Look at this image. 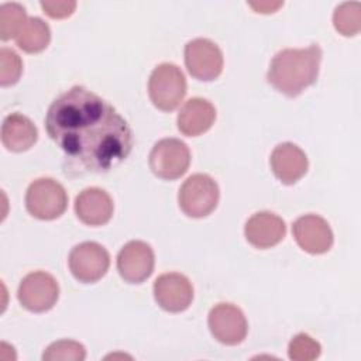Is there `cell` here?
I'll return each mask as SVG.
<instances>
[{
	"instance_id": "9c48e42d",
	"label": "cell",
	"mask_w": 361,
	"mask_h": 361,
	"mask_svg": "<svg viewBox=\"0 0 361 361\" xmlns=\"http://www.w3.org/2000/svg\"><path fill=\"white\" fill-rule=\"evenodd\" d=\"M185 63L189 73L199 80H213L223 69L220 48L206 38H196L185 47Z\"/></svg>"
},
{
	"instance_id": "ac0fdd59",
	"label": "cell",
	"mask_w": 361,
	"mask_h": 361,
	"mask_svg": "<svg viewBox=\"0 0 361 361\" xmlns=\"http://www.w3.org/2000/svg\"><path fill=\"white\" fill-rule=\"evenodd\" d=\"M37 128L30 118L14 113L4 118L1 126L3 145L14 152H21L34 145L37 141Z\"/></svg>"
},
{
	"instance_id": "ba28073f",
	"label": "cell",
	"mask_w": 361,
	"mask_h": 361,
	"mask_svg": "<svg viewBox=\"0 0 361 361\" xmlns=\"http://www.w3.org/2000/svg\"><path fill=\"white\" fill-rule=\"evenodd\" d=\"M59 288L52 275L38 271L28 274L18 286L20 303L31 312H47L58 300Z\"/></svg>"
},
{
	"instance_id": "44dd1931",
	"label": "cell",
	"mask_w": 361,
	"mask_h": 361,
	"mask_svg": "<svg viewBox=\"0 0 361 361\" xmlns=\"http://www.w3.org/2000/svg\"><path fill=\"white\" fill-rule=\"evenodd\" d=\"M25 10L18 3H6L0 7V38L7 41L17 37L27 21Z\"/></svg>"
},
{
	"instance_id": "2e32d148",
	"label": "cell",
	"mask_w": 361,
	"mask_h": 361,
	"mask_svg": "<svg viewBox=\"0 0 361 361\" xmlns=\"http://www.w3.org/2000/svg\"><path fill=\"white\" fill-rule=\"evenodd\" d=\"M271 166L275 176L286 185L299 180L307 171L306 154L295 144L283 142L271 154Z\"/></svg>"
},
{
	"instance_id": "7a4b0ae2",
	"label": "cell",
	"mask_w": 361,
	"mask_h": 361,
	"mask_svg": "<svg viewBox=\"0 0 361 361\" xmlns=\"http://www.w3.org/2000/svg\"><path fill=\"white\" fill-rule=\"evenodd\" d=\"M320 61L322 49L317 44L303 49H282L271 61L267 79L278 92L298 96L316 82Z\"/></svg>"
},
{
	"instance_id": "5bb4252c",
	"label": "cell",
	"mask_w": 361,
	"mask_h": 361,
	"mask_svg": "<svg viewBox=\"0 0 361 361\" xmlns=\"http://www.w3.org/2000/svg\"><path fill=\"white\" fill-rule=\"evenodd\" d=\"M75 212L82 223L87 226H102L113 216V200L103 189L87 188L78 195Z\"/></svg>"
},
{
	"instance_id": "3957f363",
	"label": "cell",
	"mask_w": 361,
	"mask_h": 361,
	"mask_svg": "<svg viewBox=\"0 0 361 361\" xmlns=\"http://www.w3.org/2000/svg\"><path fill=\"white\" fill-rule=\"evenodd\" d=\"M148 93L155 107L171 111L179 106L186 93V79L173 63L158 65L148 82Z\"/></svg>"
},
{
	"instance_id": "6da1fadb",
	"label": "cell",
	"mask_w": 361,
	"mask_h": 361,
	"mask_svg": "<svg viewBox=\"0 0 361 361\" xmlns=\"http://www.w3.org/2000/svg\"><path fill=\"white\" fill-rule=\"evenodd\" d=\"M45 128L66 158L85 172H107L130 154L133 135L116 109L83 86L59 94L49 106Z\"/></svg>"
},
{
	"instance_id": "9a60e30c",
	"label": "cell",
	"mask_w": 361,
	"mask_h": 361,
	"mask_svg": "<svg viewBox=\"0 0 361 361\" xmlns=\"http://www.w3.org/2000/svg\"><path fill=\"white\" fill-rule=\"evenodd\" d=\"M245 238L257 248H269L278 244L286 233L285 221L271 212H259L245 223Z\"/></svg>"
},
{
	"instance_id": "8992f818",
	"label": "cell",
	"mask_w": 361,
	"mask_h": 361,
	"mask_svg": "<svg viewBox=\"0 0 361 361\" xmlns=\"http://www.w3.org/2000/svg\"><path fill=\"white\" fill-rule=\"evenodd\" d=\"M190 152L188 145L176 138L158 141L149 154V168L161 179L180 178L189 168Z\"/></svg>"
},
{
	"instance_id": "7c38bea8",
	"label": "cell",
	"mask_w": 361,
	"mask_h": 361,
	"mask_svg": "<svg viewBox=\"0 0 361 361\" xmlns=\"http://www.w3.org/2000/svg\"><path fill=\"white\" fill-rule=\"evenodd\" d=\"M117 269L121 278L130 283L145 281L154 269L152 248L144 241L127 243L117 255Z\"/></svg>"
},
{
	"instance_id": "603a6c76",
	"label": "cell",
	"mask_w": 361,
	"mask_h": 361,
	"mask_svg": "<svg viewBox=\"0 0 361 361\" xmlns=\"http://www.w3.org/2000/svg\"><path fill=\"white\" fill-rule=\"evenodd\" d=\"M23 62L10 48L0 49V83L1 86L14 85L21 75Z\"/></svg>"
},
{
	"instance_id": "e0dca14e",
	"label": "cell",
	"mask_w": 361,
	"mask_h": 361,
	"mask_svg": "<svg viewBox=\"0 0 361 361\" xmlns=\"http://www.w3.org/2000/svg\"><path fill=\"white\" fill-rule=\"evenodd\" d=\"M216 118L214 106L200 97L188 100L178 114V128L188 137H196L207 131Z\"/></svg>"
},
{
	"instance_id": "5b68a950",
	"label": "cell",
	"mask_w": 361,
	"mask_h": 361,
	"mask_svg": "<svg viewBox=\"0 0 361 361\" xmlns=\"http://www.w3.org/2000/svg\"><path fill=\"white\" fill-rule=\"evenodd\" d=\"M66 203L68 196L63 186L51 178L34 180L25 195L27 210L41 220L59 217L65 212Z\"/></svg>"
},
{
	"instance_id": "d6986e66",
	"label": "cell",
	"mask_w": 361,
	"mask_h": 361,
	"mask_svg": "<svg viewBox=\"0 0 361 361\" xmlns=\"http://www.w3.org/2000/svg\"><path fill=\"white\" fill-rule=\"evenodd\" d=\"M51 39V31L47 23L38 17H31L25 21L24 27L16 37L17 45L30 54L39 52L47 48Z\"/></svg>"
},
{
	"instance_id": "d4e9b609",
	"label": "cell",
	"mask_w": 361,
	"mask_h": 361,
	"mask_svg": "<svg viewBox=\"0 0 361 361\" xmlns=\"http://www.w3.org/2000/svg\"><path fill=\"white\" fill-rule=\"evenodd\" d=\"M44 13L52 18H63L73 13L76 3L75 1H41Z\"/></svg>"
},
{
	"instance_id": "52a82bcc",
	"label": "cell",
	"mask_w": 361,
	"mask_h": 361,
	"mask_svg": "<svg viewBox=\"0 0 361 361\" xmlns=\"http://www.w3.org/2000/svg\"><path fill=\"white\" fill-rule=\"evenodd\" d=\"M110 257L104 247L86 241L72 248L69 254V269L72 275L85 283L99 281L107 272Z\"/></svg>"
},
{
	"instance_id": "8fae6325",
	"label": "cell",
	"mask_w": 361,
	"mask_h": 361,
	"mask_svg": "<svg viewBox=\"0 0 361 361\" xmlns=\"http://www.w3.org/2000/svg\"><path fill=\"white\" fill-rule=\"evenodd\" d=\"M154 296L164 310L178 313L192 303L193 288L182 274H162L154 282Z\"/></svg>"
},
{
	"instance_id": "7402d4cb",
	"label": "cell",
	"mask_w": 361,
	"mask_h": 361,
	"mask_svg": "<svg viewBox=\"0 0 361 361\" xmlns=\"http://www.w3.org/2000/svg\"><path fill=\"white\" fill-rule=\"evenodd\" d=\"M86 357L85 347L78 341L72 340H61L52 343L44 353L42 360L45 361H82Z\"/></svg>"
},
{
	"instance_id": "30bf717a",
	"label": "cell",
	"mask_w": 361,
	"mask_h": 361,
	"mask_svg": "<svg viewBox=\"0 0 361 361\" xmlns=\"http://www.w3.org/2000/svg\"><path fill=\"white\" fill-rule=\"evenodd\" d=\"M209 327L214 338L227 345H235L247 336V320L231 303H219L210 310Z\"/></svg>"
},
{
	"instance_id": "ffe728a7",
	"label": "cell",
	"mask_w": 361,
	"mask_h": 361,
	"mask_svg": "<svg viewBox=\"0 0 361 361\" xmlns=\"http://www.w3.org/2000/svg\"><path fill=\"white\" fill-rule=\"evenodd\" d=\"M333 23L340 34L355 35L361 30V4L358 1L340 4L334 11Z\"/></svg>"
},
{
	"instance_id": "4fadbf2b",
	"label": "cell",
	"mask_w": 361,
	"mask_h": 361,
	"mask_svg": "<svg viewBox=\"0 0 361 361\" xmlns=\"http://www.w3.org/2000/svg\"><path fill=\"white\" fill-rule=\"evenodd\" d=\"M293 235L299 247L310 254H323L333 244V233L327 221L316 214L299 217L293 224Z\"/></svg>"
},
{
	"instance_id": "484cf974",
	"label": "cell",
	"mask_w": 361,
	"mask_h": 361,
	"mask_svg": "<svg viewBox=\"0 0 361 361\" xmlns=\"http://www.w3.org/2000/svg\"><path fill=\"white\" fill-rule=\"evenodd\" d=\"M250 6L258 13H274L278 7L282 6L281 1L271 3V1H259V3H250Z\"/></svg>"
},
{
	"instance_id": "277c9868",
	"label": "cell",
	"mask_w": 361,
	"mask_h": 361,
	"mask_svg": "<svg viewBox=\"0 0 361 361\" xmlns=\"http://www.w3.org/2000/svg\"><path fill=\"white\" fill-rule=\"evenodd\" d=\"M178 200L180 209L189 217H204L217 206V183L206 173H195L189 176L180 186Z\"/></svg>"
},
{
	"instance_id": "cb8c5ba5",
	"label": "cell",
	"mask_w": 361,
	"mask_h": 361,
	"mask_svg": "<svg viewBox=\"0 0 361 361\" xmlns=\"http://www.w3.org/2000/svg\"><path fill=\"white\" fill-rule=\"evenodd\" d=\"M289 358L295 361H310L320 355V344L307 334H298L289 343Z\"/></svg>"
}]
</instances>
